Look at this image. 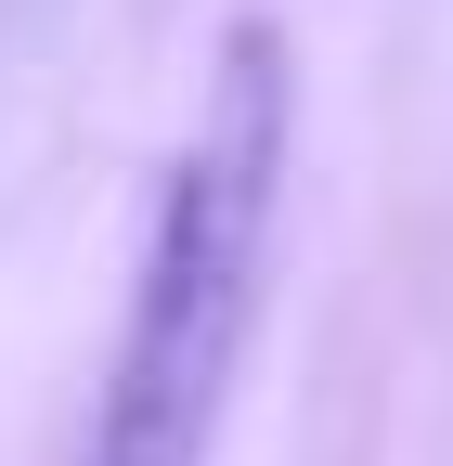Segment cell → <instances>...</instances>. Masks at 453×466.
Returning <instances> with one entry per match:
<instances>
[{
    "instance_id": "obj_1",
    "label": "cell",
    "mask_w": 453,
    "mask_h": 466,
    "mask_svg": "<svg viewBox=\"0 0 453 466\" xmlns=\"http://www.w3.org/2000/svg\"><path fill=\"white\" fill-rule=\"evenodd\" d=\"M286 168H298V39L272 14H234L182 143L143 195L78 466H207L220 453V415H234V376L259 337V285H272V233H286Z\"/></svg>"
}]
</instances>
